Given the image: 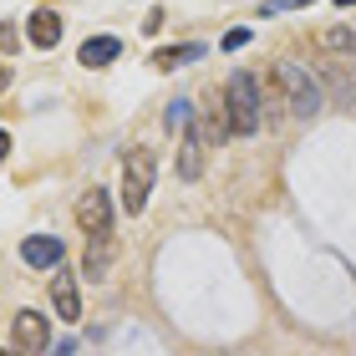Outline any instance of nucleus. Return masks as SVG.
<instances>
[{"label": "nucleus", "instance_id": "9b49d317", "mask_svg": "<svg viewBox=\"0 0 356 356\" xmlns=\"http://www.w3.org/2000/svg\"><path fill=\"white\" fill-rule=\"evenodd\" d=\"M199 56H204L199 41H188V46H163V51L153 56V67H178V61H199Z\"/></svg>", "mask_w": 356, "mask_h": 356}, {"label": "nucleus", "instance_id": "20e7f679", "mask_svg": "<svg viewBox=\"0 0 356 356\" xmlns=\"http://www.w3.org/2000/svg\"><path fill=\"white\" fill-rule=\"evenodd\" d=\"M10 341H15V351H46L51 346V321H46L41 311H15Z\"/></svg>", "mask_w": 356, "mask_h": 356}, {"label": "nucleus", "instance_id": "6ab92c4d", "mask_svg": "<svg viewBox=\"0 0 356 356\" xmlns=\"http://www.w3.org/2000/svg\"><path fill=\"white\" fill-rule=\"evenodd\" d=\"M336 6H356V0H336Z\"/></svg>", "mask_w": 356, "mask_h": 356}, {"label": "nucleus", "instance_id": "ddd939ff", "mask_svg": "<svg viewBox=\"0 0 356 356\" xmlns=\"http://www.w3.org/2000/svg\"><path fill=\"white\" fill-rule=\"evenodd\" d=\"M311 0H260V15H280V10H305Z\"/></svg>", "mask_w": 356, "mask_h": 356}, {"label": "nucleus", "instance_id": "f3484780", "mask_svg": "<svg viewBox=\"0 0 356 356\" xmlns=\"http://www.w3.org/2000/svg\"><path fill=\"white\" fill-rule=\"evenodd\" d=\"M6 158H10V133L0 127V163H6Z\"/></svg>", "mask_w": 356, "mask_h": 356}, {"label": "nucleus", "instance_id": "dca6fc26", "mask_svg": "<svg viewBox=\"0 0 356 356\" xmlns=\"http://www.w3.org/2000/svg\"><path fill=\"white\" fill-rule=\"evenodd\" d=\"M0 51H15V26L0 21Z\"/></svg>", "mask_w": 356, "mask_h": 356}, {"label": "nucleus", "instance_id": "39448f33", "mask_svg": "<svg viewBox=\"0 0 356 356\" xmlns=\"http://www.w3.org/2000/svg\"><path fill=\"white\" fill-rule=\"evenodd\" d=\"M76 224H82L87 234H107L112 229V193L97 184V188H87L82 199H76Z\"/></svg>", "mask_w": 356, "mask_h": 356}, {"label": "nucleus", "instance_id": "0eeeda50", "mask_svg": "<svg viewBox=\"0 0 356 356\" xmlns=\"http://www.w3.org/2000/svg\"><path fill=\"white\" fill-rule=\"evenodd\" d=\"M21 260L31 270H56L61 260H67V245H61L56 234H31L26 245H21Z\"/></svg>", "mask_w": 356, "mask_h": 356}, {"label": "nucleus", "instance_id": "423d86ee", "mask_svg": "<svg viewBox=\"0 0 356 356\" xmlns=\"http://www.w3.org/2000/svg\"><path fill=\"white\" fill-rule=\"evenodd\" d=\"M51 305H56V321L76 326L82 321V290H76V275H67L56 265V280H51Z\"/></svg>", "mask_w": 356, "mask_h": 356}, {"label": "nucleus", "instance_id": "7ed1b4c3", "mask_svg": "<svg viewBox=\"0 0 356 356\" xmlns=\"http://www.w3.org/2000/svg\"><path fill=\"white\" fill-rule=\"evenodd\" d=\"M275 82H280V92H285L290 118H316L321 87H316V76L305 72V67H296V61H280V67H275Z\"/></svg>", "mask_w": 356, "mask_h": 356}, {"label": "nucleus", "instance_id": "6e6552de", "mask_svg": "<svg viewBox=\"0 0 356 356\" xmlns=\"http://www.w3.org/2000/svg\"><path fill=\"white\" fill-rule=\"evenodd\" d=\"M26 36L36 41L41 51H51V46L61 41V21H56V10H36V15L26 21Z\"/></svg>", "mask_w": 356, "mask_h": 356}, {"label": "nucleus", "instance_id": "9d476101", "mask_svg": "<svg viewBox=\"0 0 356 356\" xmlns=\"http://www.w3.org/2000/svg\"><path fill=\"white\" fill-rule=\"evenodd\" d=\"M112 254H118L112 229H107V234H92V250H87V275H92V280H102V275L112 270Z\"/></svg>", "mask_w": 356, "mask_h": 356}, {"label": "nucleus", "instance_id": "4468645a", "mask_svg": "<svg viewBox=\"0 0 356 356\" xmlns=\"http://www.w3.org/2000/svg\"><path fill=\"white\" fill-rule=\"evenodd\" d=\"M326 46H331V51H351V46H356V31H326Z\"/></svg>", "mask_w": 356, "mask_h": 356}, {"label": "nucleus", "instance_id": "f03ea898", "mask_svg": "<svg viewBox=\"0 0 356 356\" xmlns=\"http://www.w3.org/2000/svg\"><path fill=\"white\" fill-rule=\"evenodd\" d=\"M153 178H158V158L148 148L127 153V163H122V209H127V214H143V209H148Z\"/></svg>", "mask_w": 356, "mask_h": 356}, {"label": "nucleus", "instance_id": "1a4fd4ad", "mask_svg": "<svg viewBox=\"0 0 356 356\" xmlns=\"http://www.w3.org/2000/svg\"><path fill=\"white\" fill-rule=\"evenodd\" d=\"M76 56H82V67H112V61L122 56V41L118 36H92Z\"/></svg>", "mask_w": 356, "mask_h": 356}, {"label": "nucleus", "instance_id": "2eb2a0df", "mask_svg": "<svg viewBox=\"0 0 356 356\" xmlns=\"http://www.w3.org/2000/svg\"><path fill=\"white\" fill-rule=\"evenodd\" d=\"M219 46H224V51H239V46H250V31H245V26L224 31V41H219Z\"/></svg>", "mask_w": 356, "mask_h": 356}, {"label": "nucleus", "instance_id": "f8f14e48", "mask_svg": "<svg viewBox=\"0 0 356 356\" xmlns=\"http://www.w3.org/2000/svg\"><path fill=\"white\" fill-rule=\"evenodd\" d=\"M188 118H193V102H188V97H173V102H168V118H163V127H168V133H184V127H188Z\"/></svg>", "mask_w": 356, "mask_h": 356}, {"label": "nucleus", "instance_id": "f257e3e1", "mask_svg": "<svg viewBox=\"0 0 356 356\" xmlns=\"http://www.w3.org/2000/svg\"><path fill=\"white\" fill-rule=\"evenodd\" d=\"M224 118H229V133H260L265 102H260L254 72H234L229 76V87H224Z\"/></svg>", "mask_w": 356, "mask_h": 356}, {"label": "nucleus", "instance_id": "a211bd4d", "mask_svg": "<svg viewBox=\"0 0 356 356\" xmlns=\"http://www.w3.org/2000/svg\"><path fill=\"white\" fill-rule=\"evenodd\" d=\"M6 82H10V72H6V67H0V92H6Z\"/></svg>", "mask_w": 356, "mask_h": 356}]
</instances>
